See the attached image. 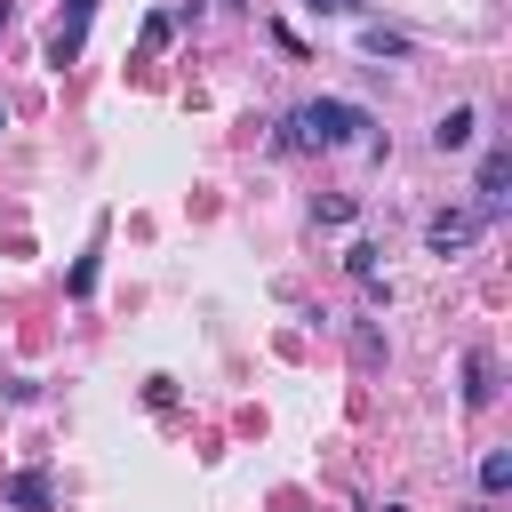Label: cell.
Masks as SVG:
<instances>
[{
  "label": "cell",
  "mask_w": 512,
  "mask_h": 512,
  "mask_svg": "<svg viewBox=\"0 0 512 512\" xmlns=\"http://www.w3.org/2000/svg\"><path fill=\"white\" fill-rule=\"evenodd\" d=\"M0 128H8V104H0Z\"/></svg>",
  "instance_id": "cell-16"
},
{
  "label": "cell",
  "mask_w": 512,
  "mask_h": 512,
  "mask_svg": "<svg viewBox=\"0 0 512 512\" xmlns=\"http://www.w3.org/2000/svg\"><path fill=\"white\" fill-rule=\"evenodd\" d=\"M496 392H504V368L488 344H472L464 352V408H496Z\"/></svg>",
  "instance_id": "cell-5"
},
{
  "label": "cell",
  "mask_w": 512,
  "mask_h": 512,
  "mask_svg": "<svg viewBox=\"0 0 512 512\" xmlns=\"http://www.w3.org/2000/svg\"><path fill=\"white\" fill-rule=\"evenodd\" d=\"M472 128H480V112H472V104H448V112H440V128H432V144H440V152H464V144H472Z\"/></svg>",
  "instance_id": "cell-7"
},
{
  "label": "cell",
  "mask_w": 512,
  "mask_h": 512,
  "mask_svg": "<svg viewBox=\"0 0 512 512\" xmlns=\"http://www.w3.org/2000/svg\"><path fill=\"white\" fill-rule=\"evenodd\" d=\"M88 24H96V0H64V8H56V24H48V64H56V72L88 48Z\"/></svg>",
  "instance_id": "cell-3"
},
{
  "label": "cell",
  "mask_w": 512,
  "mask_h": 512,
  "mask_svg": "<svg viewBox=\"0 0 512 512\" xmlns=\"http://www.w3.org/2000/svg\"><path fill=\"white\" fill-rule=\"evenodd\" d=\"M376 512H408V504H376Z\"/></svg>",
  "instance_id": "cell-15"
},
{
  "label": "cell",
  "mask_w": 512,
  "mask_h": 512,
  "mask_svg": "<svg viewBox=\"0 0 512 512\" xmlns=\"http://www.w3.org/2000/svg\"><path fill=\"white\" fill-rule=\"evenodd\" d=\"M272 144H280V152H344V144H360L368 160H384L376 120H368L360 104H344V96H304V104L272 128Z\"/></svg>",
  "instance_id": "cell-1"
},
{
  "label": "cell",
  "mask_w": 512,
  "mask_h": 512,
  "mask_svg": "<svg viewBox=\"0 0 512 512\" xmlns=\"http://www.w3.org/2000/svg\"><path fill=\"white\" fill-rule=\"evenodd\" d=\"M352 360H360V368H376V360H384V336H376V328H368V320H360V328H352Z\"/></svg>",
  "instance_id": "cell-10"
},
{
  "label": "cell",
  "mask_w": 512,
  "mask_h": 512,
  "mask_svg": "<svg viewBox=\"0 0 512 512\" xmlns=\"http://www.w3.org/2000/svg\"><path fill=\"white\" fill-rule=\"evenodd\" d=\"M360 48H368V56H408V32H392V24H360Z\"/></svg>",
  "instance_id": "cell-9"
},
{
  "label": "cell",
  "mask_w": 512,
  "mask_h": 512,
  "mask_svg": "<svg viewBox=\"0 0 512 512\" xmlns=\"http://www.w3.org/2000/svg\"><path fill=\"white\" fill-rule=\"evenodd\" d=\"M480 232H488V224H480L472 208H440V216H424V248H432V256H464Z\"/></svg>",
  "instance_id": "cell-4"
},
{
  "label": "cell",
  "mask_w": 512,
  "mask_h": 512,
  "mask_svg": "<svg viewBox=\"0 0 512 512\" xmlns=\"http://www.w3.org/2000/svg\"><path fill=\"white\" fill-rule=\"evenodd\" d=\"M168 32H176V16H144V56H152V48H168Z\"/></svg>",
  "instance_id": "cell-11"
},
{
  "label": "cell",
  "mask_w": 512,
  "mask_h": 512,
  "mask_svg": "<svg viewBox=\"0 0 512 512\" xmlns=\"http://www.w3.org/2000/svg\"><path fill=\"white\" fill-rule=\"evenodd\" d=\"M8 16H16V8H8V0H0V32H8Z\"/></svg>",
  "instance_id": "cell-14"
},
{
  "label": "cell",
  "mask_w": 512,
  "mask_h": 512,
  "mask_svg": "<svg viewBox=\"0 0 512 512\" xmlns=\"http://www.w3.org/2000/svg\"><path fill=\"white\" fill-rule=\"evenodd\" d=\"M0 504H8V512H48V504H56V480L24 464V472H8V480H0Z\"/></svg>",
  "instance_id": "cell-6"
},
{
  "label": "cell",
  "mask_w": 512,
  "mask_h": 512,
  "mask_svg": "<svg viewBox=\"0 0 512 512\" xmlns=\"http://www.w3.org/2000/svg\"><path fill=\"white\" fill-rule=\"evenodd\" d=\"M512 488V448H488L480 456V496H504Z\"/></svg>",
  "instance_id": "cell-8"
},
{
  "label": "cell",
  "mask_w": 512,
  "mask_h": 512,
  "mask_svg": "<svg viewBox=\"0 0 512 512\" xmlns=\"http://www.w3.org/2000/svg\"><path fill=\"white\" fill-rule=\"evenodd\" d=\"M304 8H320V16H360V0H304Z\"/></svg>",
  "instance_id": "cell-13"
},
{
  "label": "cell",
  "mask_w": 512,
  "mask_h": 512,
  "mask_svg": "<svg viewBox=\"0 0 512 512\" xmlns=\"http://www.w3.org/2000/svg\"><path fill=\"white\" fill-rule=\"evenodd\" d=\"M312 216H320V224H352V200H344V192H336V200H312Z\"/></svg>",
  "instance_id": "cell-12"
},
{
  "label": "cell",
  "mask_w": 512,
  "mask_h": 512,
  "mask_svg": "<svg viewBox=\"0 0 512 512\" xmlns=\"http://www.w3.org/2000/svg\"><path fill=\"white\" fill-rule=\"evenodd\" d=\"M472 192H480V200H472L480 224H496V216L512 208V144H488V152H480V184H472Z\"/></svg>",
  "instance_id": "cell-2"
}]
</instances>
